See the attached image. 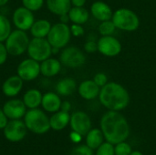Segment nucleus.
Segmentation results:
<instances>
[{"instance_id":"f257e3e1","label":"nucleus","mask_w":156,"mask_h":155,"mask_svg":"<svg viewBox=\"0 0 156 155\" xmlns=\"http://www.w3.org/2000/svg\"><path fill=\"white\" fill-rule=\"evenodd\" d=\"M101 130L105 140L113 145L124 142L130 134L127 120L119 111H109L102 116Z\"/></svg>"},{"instance_id":"f03ea898","label":"nucleus","mask_w":156,"mask_h":155,"mask_svg":"<svg viewBox=\"0 0 156 155\" xmlns=\"http://www.w3.org/2000/svg\"><path fill=\"white\" fill-rule=\"evenodd\" d=\"M99 99L105 108L115 111L124 110L130 103V95L127 90L116 82H108L101 87Z\"/></svg>"},{"instance_id":"7ed1b4c3","label":"nucleus","mask_w":156,"mask_h":155,"mask_svg":"<svg viewBox=\"0 0 156 155\" xmlns=\"http://www.w3.org/2000/svg\"><path fill=\"white\" fill-rule=\"evenodd\" d=\"M24 122L30 132L37 134H43L49 131L50 122L47 114L39 109H30L24 116Z\"/></svg>"},{"instance_id":"20e7f679","label":"nucleus","mask_w":156,"mask_h":155,"mask_svg":"<svg viewBox=\"0 0 156 155\" xmlns=\"http://www.w3.org/2000/svg\"><path fill=\"white\" fill-rule=\"evenodd\" d=\"M29 41L30 38L28 37L27 31L16 28L15 30H12L4 43L9 55L18 57L27 52Z\"/></svg>"},{"instance_id":"39448f33","label":"nucleus","mask_w":156,"mask_h":155,"mask_svg":"<svg viewBox=\"0 0 156 155\" xmlns=\"http://www.w3.org/2000/svg\"><path fill=\"white\" fill-rule=\"evenodd\" d=\"M112 20L116 28L127 32H133L140 26V20L136 13L128 8H120L116 10L112 15Z\"/></svg>"},{"instance_id":"423d86ee","label":"nucleus","mask_w":156,"mask_h":155,"mask_svg":"<svg viewBox=\"0 0 156 155\" xmlns=\"http://www.w3.org/2000/svg\"><path fill=\"white\" fill-rule=\"evenodd\" d=\"M71 32L70 27L68 24L59 22L52 25L50 31L47 37L48 41L51 45L52 48H64L70 41Z\"/></svg>"},{"instance_id":"0eeeda50","label":"nucleus","mask_w":156,"mask_h":155,"mask_svg":"<svg viewBox=\"0 0 156 155\" xmlns=\"http://www.w3.org/2000/svg\"><path fill=\"white\" fill-rule=\"evenodd\" d=\"M28 58L42 62L52 55V47L47 38L33 37L30 39L27 50Z\"/></svg>"},{"instance_id":"6e6552de","label":"nucleus","mask_w":156,"mask_h":155,"mask_svg":"<svg viewBox=\"0 0 156 155\" xmlns=\"http://www.w3.org/2000/svg\"><path fill=\"white\" fill-rule=\"evenodd\" d=\"M59 60L62 65L68 68L77 69L85 64L86 57L80 48L76 47H68L61 51Z\"/></svg>"},{"instance_id":"1a4fd4ad","label":"nucleus","mask_w":156,"mask_h":155,"mask_svg":"<svg viewBox=\"0 0 156 155\" xmlns=\"http://www.w3.org/2000/svg\"><path fill=\"white\" fill-rule=\"evenodd\" d=\"M16 75L24 81H33L40 75V62L33 58L22 60L16 68Z\"/></svg>"},{"instance_id":"9d476101","label":"nucleus","mask_w":156,"mask_h":155,"mask_svg":"<svg viewBox=\"0 0 156 155\" xmlns=\"http://www.w3.org/2000/svg\"><path fill=\"white\" fill-rule=\"evenodd\" d=\"M34 12L26 8L25 6L16 7L12 15V23L16 29L28 31L35 22Z\"/></svg>"},{"instance_id":"9b49d317","label":"nucleus","mask_w":156,"mask_h":155,"mask_svg":"<svg viewBox=\"0 0 156 155\" xmlns=\"http://www.w3.org/2000/svg\"><path fill=\"white\" fill-rule=\"evenodd\" d=\"M3 130L6 140L9 142L17 143L25 138L27 128L25 122L21 120H10Z\"/></svg>"},{"instance_id":"f8f14e48","label":"nucleus","mask_w":156,"mask_h":155,"mask_svg":"<svg viewBox=\"0 0 156 155\" xmlns=\"http://www.w3.org/2000/svg\"><path fill=\"white\" fill-rule=\"evenodd\" d=\"M98 51L106 57H115L122 51L121 42L112 36H102L98 40Z\"/></svg>"},{"instance_id":"ddd939ff","label":"nucleus","mask_w":156,"mask_h":155,"mask_svg":"<svg viewBox=\"0 0 156 155\" xmlns=\"http://www.w3.org/2000/svg\"><path fill=\"white\" fill-rule=\"evenodd\" d=\"M70 127L72 131L80 133L81 136L87 135L91 129V121L89 115L83 111H76L70 116Z\"/></svg>"},{"instance_id":"4468645a","label":"nucleus","mask_w":156,"mask_h":155,"mask_svg":"<svg viewBox=\"0 0 156 155\" xmlns=\"http://www.w3.org/2000/svg\"><path fill=\"white\" fill-rule=\"evenodd\" d=\"M3 111L7 117V119L10 120H20L23 118L27 112V107L22 100L19 99H11L7 100L4 106Z\"/></svg>"},{"instance_id":"2eb2a0df","label":"nucleus","mask_w":156,"mask_h":155,"mask_svg":"<svg viewBox=\"0 0 156 155\" xmlns=\"http://www.w3.org/2000/svg\"><path fill=\"white\" fill-rule=\"evenodd\" d=\"M24 85V80L17 75L8 77L2 84V92L8 98H15L17 96Z\"/></svg>"},{"instance_id":"dca6fc26","label":"nucleus","mask_w":156,"mask_h":155,"mask_svg":"<svg viewBox=\"0 0 156 155\" xmlns=\"http://www.w3.org/2000/svg\"><path fill=\"white\" fill-rule=\"evenodd\" d=\"M100 90L101 88L94 82L93 79H86L82 81L78 88L80 96L87 100L96 99L100 94Z\"/></svg>"},{"instance_id":"f3484780","label":"nucleus","mask_w":156,"mask_h":155,"mask_svg":"<svg viewBox=\"0 0 156 155\" xmlns=\"http://www.w3.org/2000/svg\"><path fill=\"white\" fill-rule=\"evenodd\" d=\"M90 13L93 17L101 22L112 19L113 15L111 6L102 1L94 2L90 6Z\"/></svg>"},{"instance_id":"a211bd4d","label":"nucleus","mask_w":156,"mask_h":155,"mask_svg":"<svg viewBox=\"0 0 156 155\" xmlns=\"http://www.w3.org/2000/svg\"><path fill=\"white\" fill-rule=\"evenodd\" d=\"M61 62L59 59L48 58L40 62V74L46 78H52L57 76L61 70Z\"/></svg>"},{"instance_id":"6ab92c4d","label":"nucleus","mask_w":156,"mask_h":155,"mask_svg":"<svg viewBox=\"0 0 156 155\" xmlns=\"http://www.w3.org/2000/svg\"><path fill=\"white\" fill-rule=\"evenodd\" d=\"M61 99L58 93L55 92H47L43 94L41 106L43 107V110L48 112H57L60 110L61 107Z\"/></svg>"},{"instance_id":"aec40b11","label":"nucleus","mask_w":156,"mask_h":155,"mask_svg":"<svg viewBox=\"0 0 156 155\" xmlns=\"http://www.w3.org/2000/svg\"><path fill=\"white\" fill-rule=\"evenodd\" d=\"M52 25L47 19H37L35 20L29 31L33 37L47 38Z\"/></svg>"},{"instance_id":"412c9836","label":"nucleus","mask_w":156,"mask_h":155,"mask_svg":"<svg viewBox=\"0 0 156 155\" xmlns=\"http://www.w3.org/2000/svg\"><path fill=\"white\" fill-rule=\"evenodd\" d=\"M46 5L48 11L57 16L68 14L71 5V0H46Z\"/></svg>"},{"instance_id":"4be33fe9","label":"nucleus","mask_w":156,"mask_h":155,"mask_svg":"<svg viewBox=\"0 0 156 155\" xmlns=\"http://www.w3.org/2000/svg\"><path fill=\"white\" fill-rule=\"evenodd\" d=\"M43 94L40 90L37 89H30L25 92L23 95V101L26 105V107L30 109H37L41 105Z\"/></svg>"},{"instance_id":"5701e85b","label":"nucleus","mask_w":156,"mask_h":155,"mask_svg":"<svg viewBox=\"0 0 156 155\" xmlns=\"http://www.w3.org/2000/svg\"><path fill=\"white\" fill-rule=\"evenodd\" d=\"M70 115L67 111H58L54 112V114L49 118L50 122V128L54 131H61L69 123Z\"/></svg>"},{"instance_id":"b1692460","label":"nucleus","mask_w":156,"mask_h":155,"mask_svg":"<svg viewBox=\"0 0 156 155\" xmlns=\"http://www.w3.org/2000/svg\"><path fill=\"white\" fill-rule=\"evenodd\" d=\"M77 89V83L72 78H64L56 85V91L60 96H69Z\"/></svg>"},{"instance_id":"393cba45","label":"nucleus","mask_w":156,"mask_h":155,"mask_svg":"<svg viewBox=\"0 0 156 155\" xmlns=\"http://www.w3.org/2000/svg\"><path fill=\"white\" fill-rule=\"evenodd\" d=\"M68 14L69 16V20L73 24L83 25L89 20L90 17V13L86 8H84V6H72Z\"/></svg>"},{"instance_id":"a878e982","label":"nucleus","mask_w":156,"mask_h":155,"mask_svg":"<svg viewBox=\"0 0 156 155\" xmlns=\"http://www.w3.org/2000/svg\"><path fill=\"white\" fill-rule=\"evenodd\" d=\"M103 140H104V135L101 130L92 129L87 133L86 143L90 149L95 150L98 149L103 143Z\"/></svg>"},{"instance_id":"bb28decb","label":"nucleus","mask_w":156,"mask_h":155,"mask_svg":"<svg viewBox=\"0 0 156 155\" xmlns=\"http://www.w3.org/2000/svg\"><path fill=\"white\" fill-rule=\"evenodd\" d=\"M11 32L12 25L10 20L5 15L0 14V42H5Z\"/></svg>"},{"instance_id":"cd10ccee","label":"nucleus","mask_w":156,"mask_h":155,"mask_svg":"<svg viewBox=\"0 0 156 155\" xmlns=\"http://www.w3.org/2000/svg\"><path fill=\"white\" fill-rule=\"evenodd\" d=\"M116 26L112 20L102 21L99 26V32L101 36H112L115 32Z\"/></svg>"},{"instance_id":"c85d7f7f","label":"nucleus","mask_w":156,"mask_h":155,"mask_svg":"<svg viewBox=\"0 0 156 155\" xmlns=\"http://www.w3.org/2000/svg\"><path fill=\"white\" fill-rule=\"evenodd\" d=\"M45 2L46 0H22V5L32 12H37L43 7Z\"/></svg>"},{"instance_id":"c756f323","label":"nucleus","mask_w":156,"mask_h":155,"mask_svg":"<svg viewBox=\"0 0 156 155\" xmlns=\"http://www.w3.org/2000/svg\"><path fill=\"white\" fill-rule=\"evenodd\" d=\"M132 152V147L125 142L119 143L114 147L115 155H130Z\"/></svg>"},{"instance_id":"7c9ffc66","label":"nucleus","mask_w":156,"mask_h":155,"mask_svg":"<svg viewBox=\"0 0 156 155\" xmlns=\"http://www.w3.org/2000/svg\"><path fill=\"white\" fill-rule=\"evenodd\" d=\"M96 155H115L113 144L110 143H103L98 149Z\"/></svg>"},{"instance_id":"2f4dec72","label":"nucleus","mask_w":156,"mask_h":155,"mask_svg":"<svg viewBox=\"0 0 156 155\" xmlns=\"http://www.w3.org/2000/svg\"><path fill=\"white\" fill-rule=\"evenodd\" d=\"M69 155H93V153L88 145H80L74 148Z\"/></svg>"},{"instance_id":"473e14b6","label":"nucleus","mask_w":156,"mask_h":155,"mask_svg":"<svg viewBox=\"0 0 156 155\" xmlns=\"http://www.w3.org/2000/svg\"><path fill=\"white\" fill-rule=\"evenodd\" d=\"M93 80L94 82L100 87H103L106 83H108V77L106 76V74L102 73V72H100V73H97L94 78H93Z\"/></svg>"},{"instance_id":"72a5a7b5","label":"nucleus","mask_w":156,"mask_h":155,"mask_svg":"<svg viewBox=\"0 0 156 155\" xmlns=\"http://www.w3.org/2000/svg\"><path fill=\"white\" fill-rule=\"evenodd\" d=\"M69 27H70L71 36H74L76 37H81L84 34V29L82 27V25H80V24H72Z\"/></svg>"},{"instance_id":"f704fd0d","label":"nucleus","mask_w":156,"mask_h":155,"mask_svg":"<svg viewBox=\"0 0 156 155\" xmlns=\"http://www.w3.org/2000/svg\"><path fill=\"white\" fill-rule=\"evenodd\" d=\"M84 50L87 53H95L98 51V43L95 40H88L84 45Z\"/></svg>"},{"instance_id":"c9c22d12","label":"nucleus","mask_w":156,"mask_h":155,"mask_svg":"<svg viewBox=\"0 0 156 155\" xmlns=\"http://www.w3.org/2000/svg\"><path fill=\"white\" fill-rule=\"evenodd\" d=\"M8 52L7 49L5 48V45L4 42H0V66L4 65L6 60H7V57H8Z\"/></svg>"},{"instance_id":"e433bc0d","label":"nucleus","mask_w":156,"mask_h":155,"mask_svg":"<svg viewBox=\"0 0 156 155\" xmlns=\"http://www.w3.org/2000/svg\"><path fill=\"white\" fill-rule=\"evenodd\" d=\"M8 122L7 121V117L5 116L3 109L0 108V129H4L6 125V123Z\"/></svg>"},{"instance_id":"4c0bfd02","label":"nucleus","mask_w":156,"mask_h":155,"mask_svg":"<svg viewBox=\"0 0 156 155\" xmlns=\"http://www.w3.org/2000/svg\"><path fill=\"white\" fill-rule=\"evenodd\" d=\"M70 139L74 142V143H79L81 140V135L76 132L73 131V132L70 133Z\"/></svg>"},{"instance_id":"58836bf2","label":"nucleus","mask_w":156,"mask_h":155,"mask_svg":"<svg viewBox=\"0 0 156 155\" xmlns=\"http://www.w3.org/2000/svg\"><path fill=\"white\" fill-rule=\"evenodd\" d=\"M71 109V105L69 101H63L61 103V107H60V110L63 111H67L69 112Z\"/></svg>"},{"instance_id":"ea45409f","label":"nucleus","mask_w":156,"mask_h":155,"mask_svg":"<svg viewBox=\"0 0 156 155\" xmlns=\"http://www.w3.org/2000/svg\"><path fill=\"white\" fill-rule=\"evenodd\" d=\"M85 3H86V0H71V5L73 6H78V7L84 6Z\"/></svg>"},{"instance_id":"a19ab883","label":"nucleus","mask_w":156,"mask_h":155,"mask_svg":"<svg viewBox=\"0 0 156 155\" xmlns=\"http://www.w3.org/2000/svg\"><path fill=\"white\" fill-rule=\"evenodd\" d=\"M59 19H60V22L62 23H65V24H68L69 20V14H64V15H61L59 16Z\"/></svg>"},{"instance_id":"79ce46f5","label":"nucleus","mask_w":156,"mask_h":155,"mask_svg":"<svg viewBox=\"0 0 156 155\" xmlns=\"http://www.w3.org/2000/svg\"><path fill=\"white\" fill-rule=\"evenodd\" d=\"M9 0H0V7L2 6H5L7 3H8Z\"/></svg>"},{"instance_id":"37998d69","label":"nucleus","mask_w":156,"mask_h":155,"mask_svg":"<svg viewBox=\"0 0 156 155\" xmlns=\"http://www.w3.org/2000/svg\"><path fill=\"white\" fill-rule=\"evenodd\" d=\"M130 155H144L142 153L138 152V151H134V152H132V153Z\"/></svg>"}]
</instances>
